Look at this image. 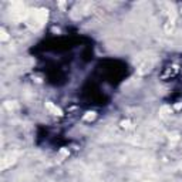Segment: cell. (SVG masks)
<instances>
[{
	"label": "cell",
	"instance_id": "obj_2",
	"mask_svg": "<svg viewBox=\"0 0 182 182\" xmlns=\"http://www.w3.org/2000/svg\"><path fill=\"white\" fill-rule=\"evenodd\" d=\"M94 117H96V113H87V115L84 117V119H85V121H90V119H93Z\"/></svg>",
	"mask_w": 182,
	"mask_h": 182
},
{
	"label": "cell",
	"instance_id": "obj_3",
	"mask_svg": "<svg viewBox=\"0 0 182 182\" xmlns=\"http://www.w3.org/2000/svg\"><path fill=\"white\" fill-rule=\"evenodd\" d=\"M0 33H2V40H3V41H6V40L9 39V36H7V33H6V30L4 29L0 30Z\"/></svg>",
	"mask_w": 182,
	"mask_h": 182
},
{
	"label": "cell",
	"instance_id": "obj_1",
	"mask_svg": "<svg viewBox=\"0 0 182 182\" xmlns=\"http://www.w3.org/2000/svg\"><path fill=\"white\" fill-rule=\"evenodd\" d=\"M46 107H47V110H50L53 114H56V115H61V114H63V113H61V110H60L57 105H54L53 102H50V101L46 102Z\"/></svg>",
	"mask_w": 182,
	"mask_h": 182
}]
</instances>
